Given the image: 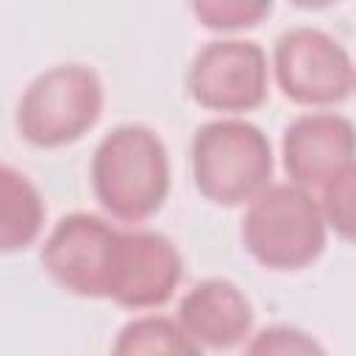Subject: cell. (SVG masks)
Returning a JSON list of instances; mask_svg holds the SVG:
<instances>
[{"label": "cell", "instance_id": "5bb4252c", "mask_svg": "<svg viewBox=\"0 0 356 356\" xmlns=\"http://www.w3.org/2000/svg\"><path fill=\"white\" fill-rule=\"evenodd\" d=\"M192 14L211 31H242L273 14L270 0H195Z\"/></svg>", "mask_w": 356, "mask_h": 356}, {"label": "cell", "instance_id": "8fae6325", "mask_svg": "<svg viewBox=\"0 0 356 356\" xmlns=\"http://www.w3.org/2000/svg\"><path fill=\"white\" fill-rule=\"evenodd\" d=\"M44 228V197L17 167L0 161V256L17 253L39 239Z\"/></svg>", "mask_w": 356, "mask_h": 356}, {"label": "cell", "instance_id": "9a60e30c", "mask_svg": "<svg viewBox=\"0 0 356 356\" xmlns=\"http://www.w3.org/2000/svg\"><path fill=\"white\" fill-rule=\"evenodd\" d=\"M353 197H356V167L337 175L314 195L325 228H331L345 242L353 239Z\"/></svg>", "mask_w": 356, "mask_h": 356}, {"label": "cell", "instance_id": "7c38bea8", "mask_svg": "<svg viewBox=\"0 0 356 356\" xmlns=\"http://www.w3.org/2000/svg\"><path fill=\"white\" fill-rule=\"evenodd\" d=\"M111 356H206V350L178 325L175 317L139 314L117 331Z\"/></svg>", "mask_w": 356, "mask_h": 356}, {"label": "cell", "instance_id": "4fadbf2b", "mask_svg": "<svg viewBox=\"0 0 356 356\" xmlns=\"http://www.w3.org/2000/svg\"><path fill=\"white\" fill-rule=\"evenodd\" d=\"M242 356H328V350L309 331L286 323H273L248 337Z\"/></svg>", "mask_w": 356, "mask_h": 356}, {"label": "cell", "instance_id": "52a82bcc", "mask_svg": "<svg viewBox=\"0 0 356 356\" xmlns=\"http://www.w3.org/2000/svg\"><path fill=\"white\" fill-rule=\"evenodd\" d=\"M184 278V259L175 242L153 228H120L108 264L106 300L147 312L164 306Z\"/></svg>", "mask_w": 356, "mask_h": 356}, {"label": "cell", "instance_id": "7a4b0ae2", "mask_svg": "<svg viewBox=\"0 0 356 356\" xmlns=\"http://www.w3.org/2000/svg\"><path fill=\"white\" fill-rule=\"evenodd\" d=\"M195 189L217 206H242L273 184L275 156L267 134L242 117L203 122L189 145Z\"/></svg>", "mask_w": 356, "mask_h": 356}, {"label": "cell", "instance_id": "6da1fadb", "mask_svg": "<svg viewBox=\"0 0 356 356\" xmlns=\"http://www.w3.org/2000/svg\"><path fill=\"white\" fill-rule=\"evenodd\" d=\"M89 181L108 220L139 225L159 214L170 195V150L142 122L114 125L95 145Z\"/></svg>", "mask_w": 356, "mask_h": 356}, {"label": "cell", "instance_id": "ba28073f", "mask_svg": "<svg viewBox=\"0 0 356 356\" xmlns=\"http://www.w3.org/2000/svg\"><path fill=\"white\" fill-rule=\"evenodd\" d=\"M120 225L103 214H64L44 236L39 261L64 292L92 300H106L108 264Z\"/></svg>", "mask_w": 356, "mask_h": 356}, {"label": "cell", "instance_id": "5b68a950", "mask_svg": "<svg viewBox=\"0 0 356 356\" xmlns=\"http://www.w3.org/2000/svg\"><path fill=\"white\" fill-rule=\"evenodd\" d=\"M270 72L286 100L314 111L345 103L356 86L348 47L317 25H292L278 33Z\"/></svg>", "mask_w": 356, "mask_h": 356}, {"label": "cell", "instance_id": "3957f363", "mask_svg": "<svg viewBox=\"0 0 356 356\" xmlns=\"http://www.w3.org/2000/svg\"><path fill=\"white\" fill-rule=\"evenodd\" d=\"M239 236L242 248L261 267L295 273L323 256L328 228L314 195L284 181L267 184L245 203Z\"/></svg>", "mask_w": 356, "mask_h": 356}, {"label": "cell", "instance_id": "8992f818", "mask_svg": "<svg viewBox=\"0 0 356 356\" xmlns=\"http://www.w3.org/2000/svg\"><path fill=\"white\" fill-rule=\"evenodd\" d=\"M184 83L200 108L239 117L267 100L270 61L259 42L220 36L200 44L189 61Z\"/></svg>", "mask_w": 356, "mask_h": 356}, {"label": "cell", "instance_id": "9c48e42d", "mask_svg": "<svg viewBox=\"0 0 356 356\" xmlns=\"http://www.w3.org/2000/svg\"><path fill=\"white\" fill-rule=\"evenodd\" d=\"M353 122L331 108L298 114L281 136V161L292 186L317 195L345 170L356 167Z\"/></svg>", "mask_w": 356, "mask_h": 356}, {"label": "cell", "instance_id": "277c9868", "mask_svg": "<svg viewBox=\"0 0 356 356\" xmlns=\"http://www.w3.org/2000/svg\"><path fill=\"white\" fill-rule=\"evenodd\" d=\"M106 92L95 67L81 61L53 64L19 95L14 125L33 147H64L89 134L103 114Z\"/></svg>", "mask_w": 356, "mask_h": 356}, {"label": "cell", "instance_id": "30bf717a", "mask_svg": "<svg viewBox=\"0 0 356 356\" xmlns=\"http://www.w3.org/2000/svg\"><path fill=\"white\" fill-rule=\"evenodd\" d=\"M253 303L231 278H203L178 300V325L211 350H231L253 331Z\"/></svg>", "mask_w": 356, "mask_h": 356}]
</instances>
